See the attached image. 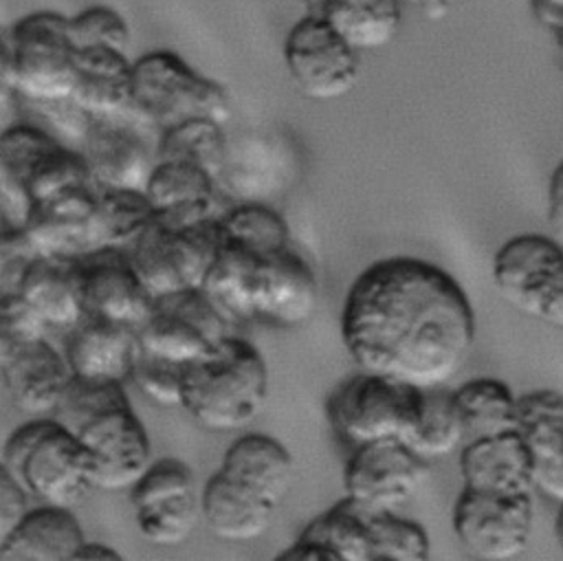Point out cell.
<instances>
[{
  "label": "cell",
  "instance_id": "6da1fadb",
  "mask_svg": "<svg viewBox=\"0 0 563 561\" xmlns=\"http://www.w3.org/2000/svg\"><path fill=\"white\" fill-rule=\"evenodd\" d=\"M341 341L358 370L427 392L466 365L475 315L464 288L438 264L385 257L352 282L341 308Z\"/></svg>",
  "mask_w": 563,
  "mask_h": 561
},
{
  "label": "cell",
  "instance_id": "7a4b0ae2",
  "mask_svg": "<svg viewBox=\"0 0 563 561\" xmlns=\"http://www.w3.org/2000/svg\"><path fill=\"white\" fill-rule=\"evenodd\" d=\"M202 290L229 323H306L319 301V282L295 249L288 222L260 202L218 213V251Z\"/></svg>",
  "mask_w": 563,
  "mask_h": 561
},
{
  "label": "cell",
  "instance_id": "3957f363",
  "mask_svg": "<svg viewBox=\"0 0 563 561\" xmlns=\"http://www.w3.org/2000/svg\"><path fill=\"white\" fill-rule=\"evenodd\" d=\"M55 418L84 444L92 486L128 491L152 460V442L134 411L125 383L73 378Z\"/></svg>",
  "mask_w": 563,
  "mask_h": 561
},
{
  "label": "cell",
  "instance_id": "277c9868",
  "mask_svg": "<svg viewBox=\"0 0 563 561\" xmlns=\"http://www.w3.org/2000/svg\"><path fill=\"white\" fill-rule=\"evenodd\" d=\"M266 398V361L242 337L227 334L185 367L180 409L207 431L227 433L249 427L264 411Z\"/></svg>",
  "mask_w": 563,
  "mask_h": 561
},
{
  "label": "cell",
  "instance_id": "5b68a950",
  "mask_svg": "<svg viewBox=\"0 0 563 561\" xmlns=\"http://www.w3.org/2000/svg\"><path fill=\"white\" fill-rule=\"evenodd\" d=\"M0 460L40 504L75 508L95 488L88 451L55 416L18 425L7 436Z\"/></svg>",
  "mask_w": 563,
  "mask_h": 561
},
{
  "label": "cell",
  "instance_id": "8992f818",
  "mask_svg": "<svg viewBox=\"0 0 563 561\" xmlns=\"http://www.w3.org/2000/svg\"><path fill=\"white\" fill-rule=\"evenodd\" d=\"M92 185L79 150L35 121H13L0 132V207L22 224L29 207L70 187Z\"/></svg>",
  "mask_w": 563,
  "mask_h": 561
},
{
  "label": "cell",
  "instance_id": "52a82bcc",
  "mask_svg": "<svg viewBox=\"0 0 563 561\" xmlns=\"http://www.w3.org/2000/svg\"><path fill=\"white\" fill-rule=\"evenodd\" d=\"M130 112L156 132L191 119L224 125L231 101L216 79L191 68L174 51H150L132 62Z\"/></svg>",
  "mask_w": 563,
  "mask_h": 561
},
{
  "label": "cell",
  "instance_id": "ba28073f",
  "mask_svg": "<svg viewBox=\"0 0 563 561\" xmlns=\"http://www.w3.org/2000/svg\"><path fill=\"white\" fill-rule=\"evenodd\" d=\"M299 537L325 548L330 561H427L431 554V539L418 521L347 497L310 519Z\"/></svg>",
  "mask_w": 563,
  "mask_h": 561
},
{
  "label": "cell",
  "instance_id": "9c48e42d",
  "mask_svg": "<svg viewBox=\"0 0 563 561\" xmlns=\"http://www.w3.org/2000/svg\"><path fill=\"white\" fill-rule=\"evenodd\" d=\"M420 400L422 389L361 370L328 394L323 411L336 438L356 449L385 440L402 442Z\"/></svg>",
  "mask_w": 563,
  "mask_h": 561
},
{
  "label": "cell",
  "instance_id": "30bf717a",
  "mask_svg": "<svg viewBox=\"0 0 563 561\" xmlns=\"http://www.w3.org/2000/svg\"><path fill=\"white\" fill-rule=\"evenodd\" d=\"M11 73L24 101L68 99L75 84L77 46L68 33V15L33 11L15 20L9 35Z\"/></svg>",
  "mask_w": 563,
  "mask_h": 561
},
{
  "label": "cell",
  "instance_id": "8fae6325",
  "mask_svg": "<svg viewBox=\"0 0 563 561\" xmlns=\"http://www.w3.org/2000/svg\"><path fill=\"white\" fill-rule=\"evenodd\" d=\"M216 251L218 216L189 227H176L154 218L125 249L134 271L154 299L202 288Z\"/></svg>",
  "mask_w": 563,
  "mask_h": 561
},
{
  "label": "cell",
  "instance_id": "7c38bea8",
  "mask_svg": "<svg viewBox=\"0 0 563 561\" xmlns=\"http://www.w3.org/2000/svg\"><path fill=\"white\" fill-rule=\"evenodd\" d=\"M497 293L521 315L563 330V246L548 235L523 233L493 257Z\"/></svg>",
  "mask_w": 563,
  "mask_h": 561
},
{
  "label": "cell",
  "instance_id": "4fadbf2b",
  "mask_svg": "<svg viewBox=\"0 0 563 561\" xmlns=\"http://www.w3.org/2000/svg\"><path fill=\"white\" fill-rule=\"evenodd\" d=\"M128 493L136 530L145 541L178 546L191 537L200 519V493L185 460L152 458Z\"/></svg>",
  "mask_w": 563,
  "mask_h": 561
},
{
  "label": "cell",
  "instance_id": "5bb4252c",
  "mask_svg": "<svg viewBox=\"0 0 563 561\" xmlns=\"http://www.w3.org/2000/svg\"><path fill=\"white\" fill-rule=\"evenodd\" d=\"M231 323L202 288L156 297L136 328L139 348L178 365H191L213 350Z\"/></svg>",
  "mask_w": 563,
  "mask_h": 561
},
{
  "label": "cell",
  "instance_id": "9a60e30c",
  "mask_svg": "<svg viewBox=\"0 0 563 561\" xmlns=\"http://www.w3.org/2000/svg\"><path fill=\"white\" fill-rule=\"evenodd\" d=\"M453 532L462 548L484 561L517 559L532 532V493L460 491L453 506Z\"/></svg>",
  "mask_w": 563,
  "mask_h": 561
},
{
  "label": "cell",
  "instance_id": "2e32d148",
  "mask_svg": "<svg viewBox=\"0 0 563 561\" xmlns=\"http://www.w3.org/2000/svg\"><path fill=\"white\" fill-rule=\"evenodd\" d=\"M158 132L136 114L90 117L75 145L97 189H145L156 165Z\"/></svg>",
  "mask_w": 563,
  "mask_h": 561
},
{
  "label": "cell",
  "instance_id": "e0dca14e",
  "mask_svg": "<svg viewBox=\"0 0 563 561\" xmlns=\"http://www.w3.org/2000/svg\"><path fill=\"white\" fill-rule=\"evenodd\" d=\"M284 64L295 88L312 101L345 97L361 75L358 51L325 22L306 13L286 35Z\"/></svg>",
  "mask_w": 563,
  "mask_h": 561
},
{
  "label": "cell",
  "instance_id": "ac0fdd59",
  "mask_svg": "<svg viewBox=\"0 0 563 561\" xmlns=\"http://www.w3.org/2000/svg\"><path fill=\"white\" fill-rule=\"evenodd\" d=\"M429 462L398 440L356 447L343 469V491L369 510L398 513L422 486Z\"/></svg>",
  "mask_w": 563,
  "mask_h": 561
},
{
  "label": "cell",
  "instance_id": "d6986e66",
  "mask_svg": "<svg viewBox=\"0 0 563 561\" xmlns=\"http://www.w3.org/2000/svg\"><path fill=\"white\" fill-rule=\"evenodd\" d=\"M77 262V284L84 317H97L139 328L154 297L134 271L123 249H92Z\"/></svg>",
  "mask_w": 563,
  "mask_h": 561
},
{
  "label": "cell",
  "instance_id": "ffe728a7",
  "mask_svg": "<svg viewBox=\"0 0 563 561\" xmlns=\"http://www.w3.org/2000/svg\"><path fill=\"white\" fill-rule=\"evenodd\" d=\"M95 185H79L37 200L29 207L20 227L24 229L37 255L79 257L95 249Z\"/></svg>",
  "mask_w": 563,
  "mask_h": 561
},
{
  "label": "cell",
  "instance_id": "44dd1931",
  "mask_svg": "<svg viewBox=\"0 0 563 561\" xmlns=\"http://www.w3.org/2000/svg\"><path fill=\"white\" fill-rule=\"evenodd\" d=\"M530 464L534 493L563 504V394L532 389L517 396V427Z\"/></svg>",
  "mask_w": 563,
  "mask_h": 561
},
{
  "label": "cell",
  "instance_id": "7402d4cb",
  "mask_svg": "<svg viewBox=\"0 0 563 561\" xmlns=\"http://www.w3.org/2000/svg\"><path fill=\"white\" fill-rule=\"evenodd\" d=\"M0 376L15 409L29 418L55 416L75 378L64 350H57L46 337L13 356L0 370Z\"/></svg>",
  "mask_w": 563,
  "mask_h": 561
},
{
  "label": "cell",
  "instance_id": "603a6c76",
  "mask_svg": "<svg viewBox=\"0 0 563 561\" xmlns=\"http://www.w3.org/2000/svg\"><path fill=\"white\" fill-rule=\"evenodd\" d=\"M136 350V328L97 317H81L68 328L64 356L75 378L125 383Z\"/></svg>",
  "mask_w": 563,
  "mask_h": 561
},
{
  "label": "cell",
  "instance_id": "cb8c5ba5",
  "mask_svg": "<svg viewBox=\"0 0 563 561\" xmlns=\"http://www.w3.org/2000/svg\"><path fill=\"white\" fill-rule=\"evenodd\" d=\"M143 191L154 209V218L167 224H200L220 213L218 178L196 165L156 161Z\"/></svg>",
  "mask_w": 563,
  "mask_h": 561
},
{
  "label": "cell",
  "instance_id": "d4e9b609",
  "mask_svg": "<svg viewBox=\"0 0 563 561\" xmlns=\"http://www.w3.org/2000/svg\"><path fill=\"white\" fill-rule=\"evenodd\" d=\"M277 506L216 471L200 488V517L222 541H253L266 535Z\"/></svg>",
  "mask_w": 563,
  "mask_h": 561
},
{
  "label": "cell",
  "instance_id": "484cf974",
  "mask_svg": "<svg viewBox=\"0 0 563 561\" xmlns=\"http://www.w3.org/2000/svg\"><path fill=\"white\" fill-rule=\"evenodd\" d=\"M84 541L86 535L73 508L37 502L0 546V561H75Z\"/></svg>",
  "mask_w": 563,
  "mask_h": 561
},
{
  "label": "cell",
  "instance_id": "4316f807",
  "mask_svg": "<svg viewBox=\"0 0 563 561\" xmlns=\"http://www.w3.org/2000/svg\"><path fill=\"white\" fill-rule=\"evenodd\" d=\"M460 473L464 488L534 495L530 455L517 431L464 442Z\"/></svg>",
  "mask_w": 563,
  "mask_h": 561
},
{
  "label": "cell",
  "instance_id": "83f0119b",
  "mask_svg": "<svg viewBox=\"0 0 563 561\" xmlns=\"http://www.w3.org/2000/svg\"><path fill=\"white\" fill-rule=\"evenodd\" d=\"M218 471L279 508L290 491L295 464L277 438L244 433L227 447Z\"/></svg>",
  "mask_w": 563,
  "mask_h": 561
},
{
  "label": "cell",
  "instance_id": "f1b7e54d",
  "mask_svg": "<svg viewBox=\"0 0 563 561\" xmlns=\"http://www.w3.org/2000/svg\"><path fill=\"white\" fill-rule=\"evenodd\" d=\"M70 99L90 117H112L130 112L132 62L128 59V53H119L112 48L77 51Z\"/></svg>",
  "mask_w": 563,
  "mask_h": 561
},
{
  "label": "cell",
  "instance_id": "f546056e",
  "mask_svg": "<svg viewBox=\"0 0 563 561\" xmlns=\"http://www.w3.org/2000/svg\"><path fill=\"white\" fill-rule=\"evenodd\" d=\"M18 295L42 319L46 330H68L84 317L75 257L37 255L20 282Z\"/></svg>",
  "mask_w": 563,
  "mask_h": 561
},
{
  "label": "cell",
  "instance_id": "4dcf8cb0",
  "mask_svg": "<svg viewBox=\"0 0 563 561\" xmlns=\"http://www.w3.org/2000/svg\"><path fill=\"white\" fill-rule=\"evenodd\" d=\"M400 0H303V13L325 22L358 53L387 46L400 29Z\"/></svg>",
  "mask_w": 563,
  "mask_h": 561
},
{
  "label": "cell",
  "instance_id": "1f68e13d",
  "mask_svg": "<svg viewBox=\"0 0 563 561\" xmlns=\"http://www.w3.org/2000/svg\"><path fill=\"white\" fill-rule=\"evenodd\" d=\"M464 442L515 431L517 396L499 378H471L449 392Z\"/></svg>",
  "mask_w": 563,
  "mask_h": 561
},
{
  "label": "cell",
  "instance_id": "d6a6232c",
  "mask_svg": "<svg viewBox=\"0 0 563 561\" xmlns=\"http://www.w3.org/2000/svg\"><path fill=\"white\" fill-rule=\"evenodd\" d=\"M154 220V209L141 189H97L92 211L95 249H128Z\"/></svg>",
  "mask_w": 563,
  "mask_h": 561
},
{
  "label": "cell",
  "instance_id": "836d02e7",
  "mask_svg": "<svg viewBox=\"0 0 563 561\" xmlns=\"http://www.w3.org/2000/svg\"><path fill=\"white\" fill-rule=\"evenodd\" d=\"M156 161L196 165L220 178L227 163L224 125L209 119H191L158 132Z\"/></svg>",
  "mask_w": 563,
  "mask_h": 561
},
{
  "label": "cell",
  "instance_id": "e575fe53",
  "mask_svg": "<svg viewBox=\"0 0 563 561\" xmlns=\"http://www.w3.org/2000/svg\"><path fill=\"white\" fill-rule=\"evenodd\" d=\"M402 444L427 462L451 455L464 444V431L449 392H440V387L422 392L418 416Z\"/></svg>",
  "mask_w": 563,
  "mask_h": 561
},
{
  "label": "cell",
  "instance_id": "d590c367",
  "mask_svg": "<svg viewBox=\"0 0 563 561\" xmlns=\"http://www.w3.org/2000/svg\"><path fill=\"white\" fill-rule=\"evenodd\" d=\"M68 33L77 51L81 48H112L128 53L132 33L125 18L106 4H95L68 18Z\"/></svg>",
  "mask_w": 563,
  "mask_h": 561
},
{
  "label": "cell",
  "instance_id": "8d00e7d4",
  "mask_svg": "<svg viewBox=\"0 0 563 561\" xmlns=\"http://www.w3.org/2000/svg\"><path fill=\"white\" fill-rule=\"evenodd\" d=\"M183 374H185V365L165 361L139 348L128 381H132L152 403L161 407L180 409Z\"/></svg>",
  "mask_w": 563,
  "mask_h": 561
},
{
  "label": "cell",
  "instance_id": "74e56055",
  "mask_svg": "<svg viewBox=\"0 0 563 561\" xmlns=\"http://www.w3.org/2000/svg\"><path fill=\"white\" fill-rule=\"evenodd\" d=\"M46 337V326L15 293L0 295V370L26 345Z\"/></svg>",
  "mask_w": 563,
  "mask_h": 561
},
{
  "label": "cell",
  "instance_id": "f35d334b",
  "mask_svg": "<svg viewBox=\"0 0 563 561\" xmlns=\"http://www.w3.org/2000/svg\"><path fill=\"white\" fill-rule=\"evenodd\" d=\"M37 251L20 224L0 222V295L15 293Z\"/></svg>",
  "mask_w": 563,
  "mask_h": 561
},
{
  "label": "cell",
  "instance_id": "ab89813d",
  "mask_svg": "<svg viewBox=\"0 0 563 561\" xmlns=\"http://www.w3.org/2000/svg\"><path fill=\"white\" fill-rule=\"evenodd\" d=\"M29 495L0 460V546L29 508Z\"/></svg>",
  "mask_w": 563,
  "mask_h": 561
},
{
  "label": "cell",
  "instance_id": "60d3db41",
  "mask_svg": "<svg viewBox=\"0 0 563 561\" xmlns=\"http://www.w3.org/2000/svg\"><path fill=\"white\" fill-rule=\"evenodd\" d=\"M18 90L13 86V73H11V53H9V40L0 33V132L7 130L13 121H18Z\"/></svg>",
  "mask_w": 563,
  "mask_h": 561
},
{
  "label": "cell",
  "instance_id": "b9f144b4",
  "mask_svg": "<svg viewBox=\"0 0 563 561\" xmlns=\"http://www.w3.org/2000/svg\"><path fill=\"white\" fill-rule=\"evenodd\" d=\"M548 222L552 238L563 246V161L554 167L548 183Z\"/></svg>",
  "mask_w": 563,
  "mask_h": 561
},
{
  "label": "cell",
  "instance_id": "7bdbcfd3",
  "mask_svg": "<svg viewBox=\"0 0 563 561\" xmlns=\"http://www.w3.org/2000/svg\"><path fill=\"white\" fill-rule=\"evenodd\" d=\"M534 18L552 29L554 33L563 31V0H530Z\"/></svg>",
  "mask_w": 563,
  "mask_h": 561
},
{
  "label": "cell",
  "instance_id": "ee69618b",
  "mask_svg": "<svg viewBox=\"0 0 563 561\" xmlns=\"http://www.w3.org/2000/svg\"><path fill=\"white\" fill-rule=\"evenodd\" d=\"M121 559H123L121 552H117L112 546L101 541H90V539H86L75 554V561H121Z\"/></svg>",
  "mask_w": 563,
  "mask_h": 561
},
{
  "label": "cell",
  "instance_id": "f6af8a7d",
  "mask_svg": "<svg viewBox=\"0 0 563 561\" xmlns=\"http://www.w3.org/2000/svg\"><path fill=\"white\" fill-rule=\"evenodd\" d=\"M554 539H556L559 548L563 550V504H559V513L554 519Z\"/></svg>",
  "mask_w": 563,
  "mask_h": 561
},
{
  "label": "cell",
  "instance_id": "bcb514c9",
  "mask_svg": "<svg viewBox=\"0 0 563 561\" xmlns=\"http://www.w3.org/2000/svg\"><path fill=\"white\" fill-rule=\"evenodd\" d=\"M462 2H466V0H433V4H435V7H446V4H462Z\"/></svg>",
  "mask_w": 563,
  "mask_h": 561
},
{
  "label": "cell",
  "instance_id": "7dc6e473",
  "mask_svg": "<svg viewBox=\"0 0 563 561\" xmlns=\"http://www.w3.org/2000/svg\"><path fill=\"white\" fill-rule=\"evenodd\" d=\"M400 2H413V4H420V7H435L433 0H400Z\"/></svg>",
  "mask_w": 563,
  "mask_h": 561
},
{
  "label": "cell",
  "instance_id": "c3c4849f",
  "mask_svg": "<svg viewBox=\"0 0 563 561\" xmlns=\"http://www.w3.org/2000/svg\"><path fill=\"white\" fill-rule=\"evenodd\" d=\"M556 35V42H559V46H561V51H563V31H559V33H554Z\"/></svg>",
  "mask_w": 563,
  "mask_h": 561
},
{
  "label": "cell",
  "instance_id": "681fc988",
  "mask_svg": "<svg viewBox=\"0 0 563 561\" xmlns=\"http://www.w3.org/2000/svg\"><path fill=\"white\" fill-rule=\"evenodd\" d=\"M0 222H7V220H4V216H2V207H0Z\"/></svg>",
  "mask_w": 563,
  "mask_h": 561
}]
</instances>
